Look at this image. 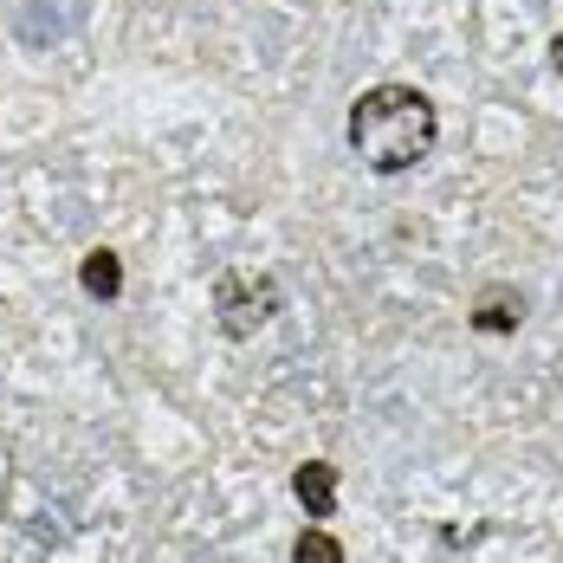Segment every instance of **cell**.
<instances>
[{
    "mask_svg": "<svg viewBox=\"0 0 563 563\" xmlns=\"http://www.w3.org/2000/svg\"><path fill=\"white\" fill-rule=\"evenodd\" d=\"M434 136H441L434 98L415 85H369L350 104V150L369 175H408L434 156Z\"/></svg>",
    "mask_w": 563,
    "mask_h": 563,
    "instance_id": "cell-1",
    "label": "cell"
},
{
    "mask_svg": "<svg viewBox=\"0 0 563 563\" xmlns=\"http://www.w3.org/2000/svg\"><path fill=\"white\" fill-rule=\"evenodd\" d=\"M279 311H285V291H279L273 273L227 266L221 279H214V318H221L227 338H253V331H266Z\"/></svg>",
    "mask_w": 563,
    "mask_h": 563,
    "instance_id": "cell-2",
    "label": "cell"
},
{
    "mask_svg": "<svg viewBox=\"0 0 563 563\" xmlns=\"http://www.w3.org/2000/svg\"><path fill=\"white\" fill-rule=\"evenodd\" d=\"M466 324H473L479 338H511V331L525 324V291H511V285H486L479 305L466 311Z\"/></svg>",
    "mask_w": 563,
    "mask_h": 563,
    "instance_id": "cell-3",
    "label": "cell"
},
{
    "mask_svg": "<svg viewBox=\"0 0 563 563\" xmlns=\"http://www.w3.org/2000/svg\"><path fill=\"white\" fill-rule=\"evenodd\" d=\"M291 493H298V506L311 511V518H331L338 511V466L331 460H305L291 473Z\"/></svg>",
    "mask_w": 563,
    "mask_h": 563,
    "instance_id": "cell-4",
    "label": "cell"
},
{
    "mask_svg": "<svg viewBox=\"0 0 563 563\" xmlns=\"http://www.w3.org/2000/svg\"><path fill=\"white\" fill-rule=\"evenodd\" d=\"M78 285H85V298L111 305L117 291H123V260H117L111 246H91V253H85V266H78Z\"/></svg>",
    "mask_w": 563,
    "mask_h": 563,
    "instance_id": "cell-5",
    "label": "cell"
},
{
    "mask_svg": "<svg viewBox=\"0 0 563 563\" xmlns=\"http://www.w3.org/2000/svg\"><path fill=\"white\" fill-rule=\"evenodd\" d=\"M291 563H343V544L324 531V525H311V531H298V544H291Z\"/></svg>",
    "mask_w": 563,
    "mask_h": 563,
    "instance_id": "cell-6",
    "label": "cell"
},
{
    "mask_svg": "<svg viewBox=\"0 0 563 563\" xmlns=\"http://www.w3.org/2000/svg\"><path fill=\"white\" fill-rule=\"evenodd\" d=\"M551 65H558V71H563V33H558V40H551Z\"/></svg>",
    "mask_w": 563,
    "mask_h": 563,
    "instance_id": "cell-7",
    "label": "cell"
}]
</instances>
